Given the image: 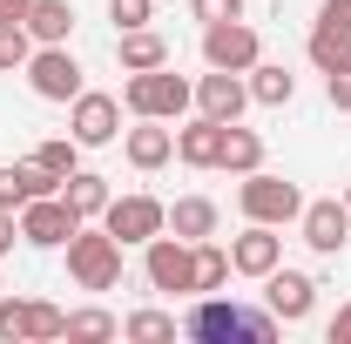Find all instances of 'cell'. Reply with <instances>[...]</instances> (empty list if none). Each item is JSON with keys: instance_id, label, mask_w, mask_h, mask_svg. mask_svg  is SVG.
<instances>
[{"instance_id": "6da1fadb", "label": "cell", "mask_w": 351, "mask_h": 344, "mask_svg": "<svg viewBox=\"0 0 351 344\" xmlns=\"http://www.w3.org/2000/svg\"><path fill=\"white\" fill-rule=\"evenodd\" d=\"M284 331L277 317H270V304L263 310H250V304H230V297H196V310L182 317V338H196V344H270Z\"/></svg>"}, {"instance_id": "7a4b0ae2", "label": "cell", "mask_w": 351, "mask_h": 344, "mask_svg": "<svg viewBox=\"0 0 351 344\" xmlns=\"http://www.w3.org/2000/svg\"><path fill=\"white\" fill-rule=\"evenodd\" d=\"M237 210H243V223L284 230V223L304 216V189L284 182V175H270V169H250V175H237Z\"/></svg>"}, {"instance_id": "3957f363", "label": "cell", "mask_w": 351, "mask_h": 344, "mask_svg": "<svg viewBox=\"0 0 351 344\" xmlns=\"http://www.w3.org/2000/svg\"><path fill=\"white\" fill-rule=\"evenodd\" d=\"M189 101H196V88L182 82V75H169V61H162V68H142V75L122 82V108H129V115L182 122V115H189Z\"/></svg>"}, {"instance_id": "277c9868", "label": "cell", "mask_w": 351, "mask_h": 344, "mask_svg": "<svg viewBox=\"0 0 351 344\" xmlns=\"http://www.w3.org/2000/svg\"><path fill=\"white\" fill-rule=\"evenodd\" d=\"M68 277H75V291H115L122 284V243L108 236V230H75L68 236Z\"/></svg>"}, {"instance_id": "5b68a950", "label": "cell", "mask_w": 351, "mask_h": 344, "mask_svg": "<svg viewBox=\"0 0 351 344\" xmlns=\"http://www.w3.org/2000/svg\"><path fill=\"white\" fill-rule=\"evenodd\" d=\"M142 277H149V291H189L196 297V243H182L176 230H162V236H149L142 243Z\"/></svg>"}, {"instance_id": "8992f818", "label": "cell", "mask_w": 351, "mask_h": 344, "mask_svg": "<svg viewBox=\"0 0 351 344\" xmlns=\"http://www.w3.org/2000/svg\"><path fill=\"white\" fill-rule=\"evenodd\" d=\"M101 230H108L122 250H129V243H149V236L169 230V203H156V196H108Z\"/></svg>"}, {"instance_id": "52a82bcc", "label": "cell", "mask_w": 351, "mask_h": 344, "mask_svg": "<svg viewBox=\"0 0 351 344\" xmlns=\"http://www.w3.org/2000/svg\"><path fill=\"white\" fill-rule=\"evenodd\" d=\"M75 230H82V216L68 210L61 189H54V196H34V203H21V243H34V250H68Z\"/></svg>"}, {"instance_id": "ba28073f", "label": "cell", "mask_w": 351, "mask_h": 344, "mask_svg": "<svg viewBox=\"0 0 351 344\" xmlns=\"http://www.w3.org/2000/svg\"><path fill=\"white\" fill-rule=\"evenodd\" d=\"M68 135H75L82 149H108V142L122 135V101L101 95V88H82V95L68 101Z\"/></svg>"}, {"instance_id": "9c48e42d", "label": "cell", "mask_w": 351, "mask_h": 344, "mask_svg": "<svg viewBox=\"0 0 351 344\" xmlns=\"http://www.w3.org/2000/svg\"><path fill=\"white\" fill-rule=\"evenodd\" d=\"M203 61H210V68H230V75H250L263 61L257 27H250V21H210V27H203Z\"/></svg>"}, {"instance_id": "30bf717a", "label": "cell", "mask_w": 351, "mask_h": 344, "mask_svg": "<svg viewBox=\"0 0 351 344\" xmlns=\"http://www.w3.org/2000/svg\"><path fill=\"white\" fill-rule=\"evenodd\" d=\"M27 88H34L41 101H75V95H82V61L68 54V41L27 54Z\"/></svg>"}, {"instance_id": "8fae6325", "label": "cell", "mask_w": 351, "mask_h": 344, "mask_svg": "<svg viewBox=\"0 0 351 344\" xmlns=\"http://www.w3.org/2000/svg\"><path fill=\"white\" fill-rule=\"evenodd\" d=\"M298 230H304V243L317 250V257H338V250L351 243V210H345V196H317V203H304Z\"/></svg>"}, {"instance_id": "7c38bea8", "label": "cell", "mask_w": 351, "mask_h": 344, "mask_svg": "<svg viewBox=\"0 0 351 344\" xmlns=\"http://www.w3.org/2000/svg\"><path fill=\"white\" fill-rule=\"evenodd\" d=\"M263 304H270L277 324H304L311 310H317V284H311L304 270H284V263H277V270L263 277Z\"/></svg>"}, {"instance_id": "4fadbf2b", "label": "cell", "mask_w": 351, "mask_h": 344, "mask_svg": "<svg viewBox=\"0 0 351 344\" xmlns=\"http://www.w3.org/2000/svg\"><path fill=\"white\" fill-rule=\"evenodd\" d=\"M277 263H284V236H277L270 223H250L243 236H230V270H237V277H257L263 284Z\"/></svg>"}, {"instance_id": "5bb4252c", "label": "cell", "mask_w": 351, "mask_h": 344, "mask_svg": "<svg viewBox=\"0 0 351 344\" xmlns=\"http://www.w3.org/2000/svg\"><path fill=\"white\" fill-rule=\"evenodd\" d=\"M196 108H203L210 122H243V108H250V82L230 75V68H210V75L196 82Z\"/></svg>"}, {"instance_id": "9a60e30c", "label": "cell", "mask_w": 351, "mask_h": 344, "mask_svg": "<svg viewBox=\"0 0 351 344\" xmlns=\"http://www.w3.org/2000/svg\"><path fill=\"white\" fill-rule=\"evenodd\" d=\"M122 156H129L142 175L162 169V162L176 156V129H169V122H156V115H135V129L122 135Z\"/></svg>"}, {"instance_id": "2e32d148", "label": "cell", "mask_w": 351, "mask_h": 344, "mask_svg": "<svg viewBox=\"0 0 351 344\" xmlns=\"http://www.w3.org/2000/svg\"><path fill=\"white\" fill-rule=\"evenodd\" d=\"M54 189H61V175L41 169V162L27 156V162L0 169V210H21V203H34V196H54Z\"/></svg>"}, {"instance_id": "e0dca14e", "label": "cell", "mask_w": 351, "mask_h": 344, "mask_svg": "<svg viewBox=\"0 0 351 344\" xmlns=\"http://www.w3.org/2000/svg\"><path fill=\"white\" fill-rule=\"evenodd\" d=\"M223 129H230V122H210V115H196V122H182V129H176V156H182L189 169H217Z\"/></svg>"}, {"instance_id": "ac0fdd59", "label": "cell", "mask_w": 351, "mask_h": 344, "mask_svg": "<svg viewBox=\"0 0 351 344\" xmlns=\"http://www.w3.org/2000/svg\"><path fill=\"white\" fill-rule=\"evenodd\" d=\"M21 27L34 34V47H61L68 34H75V7H68V0H27Z\"/></svg>"}, {"instance_id": "d6986e66", "label": "cell", "mask_w": 351, "mask_h": 344, "mask_svg": "<svg viewBox=\"0 0 351 344\" xmlns=\"http://www.w3.org/2000/svg\"><path fill=\"white\" fill-rule=\"evenodd\" d=\"M217 223H223V210L210 203V196H176V203H169V230L182 236V243H203V236H217Z\"/></svg>"}, {"instance_id": "ffe728a7", "label": "cell", "mask_w": 351, "mask_h": 344, "mask_svg": "<svg viewBox=\"0 0 351 344\" xmlns=\"http://www.w3.org/2000/svg\"><path fill=\"white\" fill-rule=\"evenodd\" d=\"M115 61H122V75L162 68V61H169V41H162L156 27H129V34H115Z\"/></svg>"}, {"instance_id": "44dd1931", "label": "cell", "mask_w": 351, "mask_h": 344, "mask_svg": "<svg viewBox=\"0 0 351 344\" xmlns=\"http://www.w3.org/2000/svg\"><path fill=\"white\" fill-rule=\"evenodd\" d=\"M217 169H223V175H250V169H263V135L243 129V122H230V129H223V149H217Z\"/></svg>"}, {"instance_id": "7402d4cb", "label": "cell", "mask_w": 351, "mask_h": 344, "mask_svg": "<svg viewBox=\"0 0 351 344\" xmlns=\"http://www.w3.org/2000/svg\"><path fill=\"white\" fill-rule=\"evenodd\" d=\"M61 196H68V210L82 216V223H101V210H108V175L75 169L68 182H61Z\"/></svg>"}, {"instance_id": "603a6c76", "label": "cell", "mask_w": 351, "mask_h": 344, "mask_svg": "<svg viewBox=\"0 0 351 344\" xmlns=\"http://www.w3.org/2000/svg\"><path fill=\"white\" fill-rule=\"evenodd\" d=\"M304 54H311V68L317 75H338V68H351V34L345 27H311V41H304Z\"/></svg>"}, {"instance_id": "cb8c5ba5", "label": "cell", "mask_w": 351, "mask_h": 344, "mask_svg": "<svg viewBox=\"0 0 351 344\" xmlns=\"http://www.w3.org/2000/svg\"><path fill=\"white\" fill-rule=\"evenodd\" d=\"M291 95H298V75H291V68H277V61H257V68H250V101L291 108Z\"/></svg>"}, {"instance_id": "d4e9b609", "label": "cell", "mask_w": 351, "mask_h": 344, "mask_svg": "<svg viewBox=\"0 0 351 344\" xmlns=\"http://www.w3.org/2000/svg\"><path fill=\"white\" fill-rule=\"evenodd\" d=\"M223 284H230V250L203 236V243H196V297H210V291H223Z\"/></svg>"}, {"instance_id": "484cf974", "label": "cell", "mask_w": 351, "mask_h": 344, "mask_svg": "<svg viewBox=\"0 0 351 344\" xmlns=\"http://www.w3.org/2000/svg\"><path fill=\"white\" fill-rule=\"evenodd\" d=\"M182 324H176L169 310H135V317H122V338H135V344H162V338H176Z\"/></svg>"}, {"instance_id": "4316f807", "label": "cell", "mask_w": 351, "mask_h": 344, "mask_svg": "<svg viewBox=\"0 0 351 344\" xmlns=\"http://www.w3.org/2000/svg\"><path fill=\"white\" fill-rule=\"evenodd\" d=\"M34 162H41V169H54L61 182H68V175L82 169V142H75V135H54V142H41V149H34Z\"/></svg>"}, {"instance_id": "83f0119b", "label": "cell", "mask_w": 351, "mask_h": 344, "mask_svg": "<svg viewBox=\"0 0 351 344\" xmlns=\"http://www.w3.org/2000/svg\"><path fill=\"white\" fill-rule=\"evenodd\" d=\"M68 338H122L115 310H68Z\"/></svg>"}, {"instance_id": "f1b7e54d", "label": "cell", "mask_w": 351, "mask_h": 344, "mask_svg": "<svg viewBox=\"0 0 351 344\" xmlns=\"http://www.w3.org/2000/svg\"><path fill=\"white\" fill-rule=\"evenodd\" d=\"M27 317H34V297H7V291H0V338L27 344Z\"/></svg>"}, {"instance_id": "f546056e", "label": "cell", "mask_w": 351, "mask_h": 344, "mask_svg": "<svg viewBox=\"0 0 351 344\" xmlns=\"http://www.w3.org/2000/svg\"><path fill=\"white\" fill-rule=\"evenodd\" d=\"M47 338H68V310L34 304V317H27V344H47Z\"/></svg>"}, {"instance_id": "4dcf8cb0", "label": "cell", "mask_w": 351, "mask_h": 344, "mask_svg": "<svg viewBox=\"0 0 351 344\" xmlns=\"http://www.w3.org/2000/svg\"><path fill=\"white\" fill-rule=\"evenodd\" d=\"M108 21H115V34L149 27V21H156V0H108Z\"/></svg>"}, {"instance_id": "1f68e13d", "label": "cell", "mask_w": 351, "mask_h": 344, "mask_svg": "<svg viewBox=\"0 0 351 344\" xmlns=\"http://www.w3.org/2000/svg\"><path fill=\"white\" fill-rule=\"evenodd\" d=\"M196 7V21L210 27V21H243V0H189Z\"/></svg>"}, {"instance_id": "d6a6232c", "label": "cell", "mask_w": 351, "mask_h": 344, "mask_svg": "<svg viewBox=\"0 0 351 344\" xmlns=\"http://www.w3.org/2000/svg\"><path fill=\"white\" fill-rule=\"evenodd\" d=\"M324 95H331V108H345V115H351V68L324 75Z\"/></svg>"}, {"instance_id": "836d02e7", "label": "cell", "mask_w": 351, "mask_h": 344, "mask_svg": "<svg viewBox=\"0 0 351 344\" xmlns=\"http://www.w3.org/2000/svg\"><path fill=\"white\" fill-rule=\"evenodd\" d=\"M317 21H324V27H345V34H351V0H324V7H317Z\"/></svg>"}, {"instance_id": "e575fe53", "label": "cell", "mask_w": 351, "mask_h": 344, "mask_svg": "<svg viewBox=\"0 0 351 344\" xmlns=\"http://www.w3.org/2000/svg\"><path fill=\"white\" fill-rule=\"evenodd\" d=\"M324 338H331V344H351V304H338V317L324 324Z\"/></svg>"}, {"instance_id": "d590c367", "label": "cell", "mask_w": 351, "mask_h": 344, "mask_svg": "<svg viewBox=\"0 0 351 344\" xmlns=\"http://www.w3.org/2000/svg\"><path fill=\"white\" fill-rule=\"evenodd\" d=\"M14 236H21V210H0V257L14 250Z\"/></svg>"}, {"instance_id": "8d00e7d4", "label": "cell", "mask_w": 351, "mask_h": 344, "mask_svg": "<svg viewBox=\"0 0 351 344\" xmlns=\"http://www.w3.org/2000/svg\"><path fill=\"white\" fill-rule=\"evenodd\" d=\"M7 14H27V0H7Z\"/></svg>"}, {"instance_id": "74e56055", "label": "cell", "mask_w": 351, "mask_h": 344, "mask_svg": "<svg viewBox=\"0 0 351 344\" xmlns=\"http://www.w3.org/2000/svg\"><path fill=\"white\" fill-rule=\"evenodd\" d=\"M0 21H21V14H7V0H0Z\"/></svg>"}, {"instance_id": "f35d334b", "label": "cell", "mask_w": 351, "mask_h": 344, "mask_svg": "<svg viewBox=\"0 0 351 344\" xmlns=\"http://www.w3.org/2000/svg\"><path fill=\"white\" fill-rule=\"evenodd\" d=\"M345 210H351V182H345Z\"/></svg>"}]
</instances>
